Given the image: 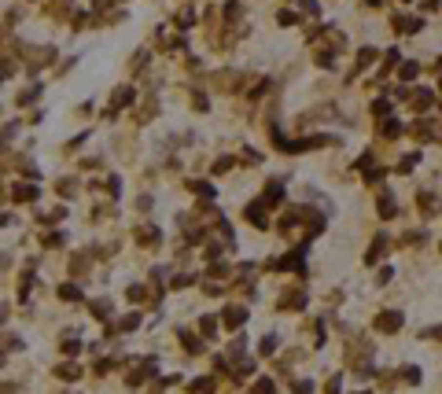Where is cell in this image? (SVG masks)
Returning <instances> with one entry per match:
<instances>
[{"label": "cell", "mask_w": 442, "mask_h": 394, "mask_svg": "<svg viewBox=\"0 0 442 394\" xmlns=\"http://www.w3.org/2000/svg\"><path fill=\"white\" fill-rule=\"evenodd\" d=\"M136 240H140L144 247H155V244L162 240V232H159L155 225H148V221H144V225H136Z\"/></svg>", "instance_id": "277c9868"}, {"label": "cell", "mask_w": 442, "mask_h": 394, "mask_svg": "<svg viewBox=\"0 0 442 394\" xmlns=\"http://www.w3.org/2000/svg\"><path fill=\"white\" fill-rule=\"evenodd\" d=\"M439 4H442V0H424V11H435Z\"/></svg>", "instance_id": "9f6ffc18"}, {"label": "cell", "mask_w": 442, "mask_h": 394, "mask_svg": "<svg viewBox=\"0 0 442 394\" xmlns=\"http://www.w3.org/2000/svg\"><path fill=\"white\" fill-rule=\"evenodd\" d=\"M365 4H380V0H365Z\"/></svg>", "instance_id": "680465c9"}, {"label": "cell", "mask_w": 442, "mask_h": 394, "mask_svg": "<svg viewBox=\"0 0 442 394\" xmlns=\"http://www.w3.org/2000/svg\"><path fill=\"white\" fill-rule=\"evenodd\" d=\"M372 328L380 332V336H391V332H398V328H402V313L398 310H384L380 317L372 320Z\"/></svg>", "instance_id": "6da1fadb"}, {"label": "cell", "mask_w": 442, "mask_h": 394, "mask_svg": "<svg viewBox=\"0 0 442 394\" xmlns=\"http://www.w3.org/2000/svg\"><path fill=\"white\" fill-rule=\"evenodd\" d=\"M181 346H184V350H192V354H199L203 350V339H192L188 332H181Z\"/></svg>", "instance_id": "ffe728a7"}, {"label": "cell", "mask_w": 442, "mask_h": 394, "mask_svg": "<svg viewBox=\"0 0 442 394\" xmlns=\"http://www.w3.org/2000/svg\"><path fill=\"white\" fill-rule=\"evenodd\" d=\"M92 317H100V320L111 317V302L107 299H96V302H92Z\"/></svg>", "instance_id": "d6986e66"}, {"label": "cell", "mask_w": 442, "mask_h": 394, "mask_svg": "<svg viewBox=\"0 0 442 394\" xmlns=\"http://www.w3.org/2000/svg\"><path fill=\"white\" fill-rule=\"evenodd\" d=\"M417 159H420L417 151H413V155H405V159H402V162H398V173H409V169L417 166Z\"/></svg>", "instance_id": "83f0119b"}, {"label": "cell", "mask_w": 442, "mask_h": 394, "mask_svg": "<svg viewBox=\"0 0 442 394\" xmlns=\"http://www.w3.org/2000/svg\"><path fill=\"white\" fill-rule=\"evenodd\" d=\"M63 221V206H56V210H48V214H41V225H59Z\"/></svg>", "instance_id": "603a6c76"}, {"label": "cell", "mask_w": 442, "mask_h": 394, "mask_svg": "<svg viewBox=\"0 0 442 394\" xmlns=\"http://www.w3.org/2000/svg\"><path fill=\"white\" fill-rule=\"evenodd\" d=\"M402 376H405V383H417V379H420V372H417V369H405Z\"/></svg>", "instance_id": "816d5d0a"}, {"label": "cell", "mask_w": 442, "mask_h": 394, "mask_svg": "<svg viewBox=\"0 0 442 394\" xmlns=\"http://www.w3.org/2000/svg\"><path fill=\"white\" fill-rule=\"evenodd\" d=\"M431 103H435V93H431V89H417V93H413V107H417V111L431 107Z\"/></svg>", "instance_id": "7c38bea8"}, {"label": "cell", "mask_w": 442, "mask_h": 394, "mask_svg": "<svg viewBox=\"0 0 442 394\" xmlns=\"http://www.w3.org/2000/svg\"><path fill=\"white\" fill-rule=\"evenodd\" d=\"M210 277H221V280H225V277H229V265H225V262H221V265H214V269H210Z\"/></svg>", "instance_id": "c3c4849f"}, {"label": "cell", "mask_w": 442, "mask_h": 394, "mask_svg": "<svg viewBox=\"0 0 442 394\" xmlns=\"http://www.w3.org/2000/svg\"><path fill=\"white\" fill-rule=\"evenodd\" d=\"M276 22H280V26H295V22H299V15H295V11H276Z\"/></svg>", "instance_id": "f1b7e54d"}, {"label": "cell", "mask_w": 442, "mask_h": 394, "mask_svg": "<svg viewBox=\"0 0 442 394\" xmlns=\"http://www.w3.org/2000/svg\"><path fill=\"white\" fill-rule=\"evenodd\" d=\"M372 114L387 118V114H391V100H376V103H372Z\"/></svg>", "instance_id": "4dcf8cb0"}, {"label": "cell", "mask_w": 442, "mask_h": 394, "mask_svg": "<svg viewBox=\"0 0 442 394\" xmlns=\"http://www.w3.org/2000/svg\"><path fill=\"white\" fill-rule=\"evenodd\" d=\"M111 4H115V0H96L92 8H96V11H103V8H111Z\"/></svg>", "instance_id": "11a10c76"}, {"label": "cell", "mask_w": 442, "mask_h": 394, "mask_svg": "<svg viewBox=\"0 0 442 394\" xmlns=\"http://www.w3.org/2000/svg\"><path fill=\"white\" fill-rule=\"evenodd\" d=\"M192 22H195L192 11H181V15H177V26H181V30H184V26H192Z\"/></svg>", "instance_id": "60d3db41"}, {"label": "cell", "mask_w": 442, "mask_h": 394, "mask_svg": "<svg viewBox=\"0 0 442 394\" xmlns=\"http://www.w3.org/2000/svg\"><path fill=\"white\" fill-rule=\"evenodd\" d=\"M229 166H232V159H225V155H221V159H217V162H214V173H225V169H229Z\"/></svg>", "instance_id": "f6af8a7d"}, {"label": "cell", "mask_w": 442, "mask_h": 394, "mask_svg": "<svg viewBox=\"0 0 442 394\" xmlns=\"http://www.w3.org/2000/svg\"><path fill=\"white\" fill-rule=\"evenodd\" d=\"M280 199H284V185H280V181H269V185H266V199H262V203L273 206V203H280Z\"/></svg>", "instance_id": "30bf717a"}, {"label": "cell", "mask_w": 442, "mask_h": 394, "mask_svg": "<svg viewBox=\"0 0 442 394\" xmlns=\"http://www.w3.org/2000/svg\"><path fill=\"white\" fill-rule=\"evenodd\" d=\"M221 320H225V328H240L243 320H247V306H229V310L221 313Z\"/></svg>", "instance_id": "52a82bcc"}, {"label": "cell", "mask_w": 442, "mask_h": 394, "mask_svg": "<svg viewBox=\"0 0 442 394\" xmlns=\"http://www.w3.org/2000/svg\"><path fill=\"white\" fill-rule=\"evenodd\" d=\"M299 8H302V11H306V15H309V19H317V0H302Z\"/></svg>", "instance_id": "74e56055"}, {"label": "cell", "mask_w": 442, "mask_h": 394, "mask_svg": "<svg viewBox=\"0 0 442 394\" xmlns=\"http://www.w3.org/2000/svg\"><path fill=\"white\" fill-rule=\"evenodd\" d=\"M59 299H63V302H77V299H81V287H77V284H63V287H59Z\"/></svg>", "instance_id": "9a60e30c"}, {"label": "cell", "mask_w": 442, "mask_h": 394, "mask_svg": "<svg viewBox=\"0 0 442 394\" xmlns=\"http://www.w3.org/2000/svg\"><path fill=\"white\" fill-rule=\"evenodd\" d=\"M325 391H328V394H339V391H343V379H339V376H332V379H328V387H325Z\"/></svg>", "instance_id": "ee69618b"}, {"label": "cell", "mask_w": 442, "mask_h": 394, "mask_svg": "<svg viewBox=\"0 0 442 394\" xmlns=\"http://www.w3.org/2000/svg\"><path fill=\"white\" fill-rule=\"evenodd\" d=\"M151 372H155V365H151V361H148L144 369H133V372H129V383H144V379H148Z\"/></svg>", "instance_id": "ac0fdd59"}, {"label": "cell", "mask_w": 442, "mask_h": 394, "mask_svg": "<svg viewBox=\"0 0 442 394\" xmlns=\"http://www.w3.org/2000/svg\"><path fill=\"white\" fill-rule=\"evenodd\" d=\"M435 70H439V74H442V56H439V63H435Z\"/></svg>", "instance_id": "6f0895ef"}, {"label": "cell", "mask_w": 442, "mask_h": 394, "mask_svg": "<svg viewBox=\"0 0 442 394\" xmlns=\"http://www.w3.org/2000/svg\"><path fill=\"white\" fill-rule=\"evenodd\" d=\"M431 336V339H442V328H424V339Z\"/></svg>", "instance_id": "db71d44e"}, {"label": "cell", "mask_w": 442, "mask_h": 394, "mask_svg": "<svg viewBox=\"0 0 442 394\" xmlns=\"http://www.w3.org/2000/svg\"><path fill=\"white\" fill-rule=\"evenodd\" d=\"M380 133H384L387 140H394V136H402V133H405V126H402L398 118H387V122H384V129H380Z\"/></svg>", "instance_id": "4fadbf2b"}, {"label": "cell", "mask_w": 442, "mask_h": 394, "mask_svg": "<svg viewBox=\"0 0 442 394\" xmlns=\"http://www.w3.org/2000/svg\"><path fill=\"white\" fill-rule=\"evenodd\" d=\"M118 192H122V181H118V177H111V181H107V195H118Z\"/></svg>", "instance_id": "7dc6e473"}, {"label": "cell", "mask_w": 442, "mask_h": 394, "mask_svg": "<svg viewBox=\"0 0 442 394\" xmlns=\"http://www.w3.org/2000/svg\"><path fill=\"white\" fill-rule=\"evenodd\" d=\"M192 100H195V111H207V107H210V103H207V96H199V93H195Z\"/></svg>", "instance_id": "f5cc1de1"}, {"label": "cell", "mask_w": 442, "mask_h": 394, "mask_svg": "<svg viewBox=\"0 0 442 394\" xmlns=\"http://www.w3.org/2000/svg\"><path fill=\"white\" fill-rule=\"evenodd\" d=\"M11 195H15V203H34V199H37V185H30V181H19V185L11 188Z\"/></svg>", "instance_id": "8992f818"}, {"label": "cell", "mask_w": 442, "mask_h": 394, "mask_svg": "<svg viewBox=\"0 0 442 394\" xmlns=\"http://www.w3.org/2000/svg\"><path fill=\"white\" fill-rule=\"evenodd\" d=\"M192 387H195V391H199V394H210V391H214V379H195Z\"/></svg>", "instance_id": "8d00e7d4"}, {"label": "cell", "mask_w": 442, "mask_h": 394, "mask_svg": "<svg viewBox=\"0 0 442 394\" xmlns=\"http://www.w3.org/2000/svg\"><path fill=\"white\" fill-rule=\"evenodd\" d=\"M199 332H203V336H214V332H217V320H214V317H203V320H199Z\"/></svg>", "instance_id": "1f68e13d"}, {"label": "cell", "mask_w": 442, "mask_h": 394, "mask_svg": "<svg viewBox=\"0 0 442 394\" xmlns=\"http://www.w3.org/2000/svg\"><path fill=\"white\" fill-rule=\"evenodd\" d=\"M225 19H229V22L240 19V4H236V0H229V4H225Z\"/></svg>", "instance_id": "836d02e7"}, {"label": "cell", "mask_w": 442, "mask_h": 394, "mask_svg": "<svg viewBox=\"0 0 442 394\" xmlns=\"http://www.w3.org/2000/svg\"><path fill=\"white\" fill-rule=\"evenodd\" d=\"M372 59H376V48H361V52H358V70H365Z\"/></svg>", "instance_id": "484cf974"}, {"label": "cell", "mask_w": 442, "mask_h": 394, "mask_svg": "<svg viewBox=\"0 0 442 394\" xmlns=\"http://www.w3.org/2000/svg\"><path fill=\"white\" fill-rule=\"evenodd\" d=\"M258 350H262V354H273V350H276V336H266V339L258 343Z\"/></svg>", "instance_id": "e575fe53"}, {"label": "cell", "mask_w": 442, "mask_h": 394, "mask_svg": "<svg viewBox=\"0 0 442 394\" xmlns=\"http://www.w3.org/2000/svg\"><path fill=\"white\" fill-rule=\"evenodd\" d=\"M243 162H247V166H258V162H262V155H258V151H250V148H247V151H243Z\"/></svg>", "instance_id": "f35d334b"}, {"label": "cell", "mask_w": 442, "mask_h": 394, "mask_svg": "<svg viewBox=\"0 0 442 394\" xmlns=\"http://www.w3.org/2000/svg\"><path fill=\"white\" fill-rule=\"evenodd\" d=\"M85 265H89V254H77V258L70 262V273H81Z\"/></svg>", "instance_id": "d590c367"}, {"label": "cell", "mask_w": 442, "mask_h": 394, "mask_svg": "<svg viewBox=\"0 0 442 394\" xmlns=\"http://www.w3.org/2000/svg\"><path fill=\"white\" fill-rule=\"evenodd\" d=\"M144 295H148V291H144L140 284H129V291H125V299H129V302H144Z\"/></svg>", "instance_id": "4316f807"}, {"label": "cell", "mask_w": 442, "mask_h": 394, "mask_svg": "<svg viewBox=\"0 0 442 394\" xmlns=\"http://www.w3.org/2000/svg\"><path fill=\"white\" fill-rule=\"evenodd\" d=\"M136 324H140V317H136V313H133V317H125V320H122V324H118V328H122V332H133Z\"/></svg>", "instance_id": "b9f144b4"}, {"label": "cell", "mask_w": 442, "mask_h": 394, "mask_svg": "<svg viewBox=\"0 0 442 394\" xmlns=\"http://www.w3.org/2000/svg\"><path fill=\"white\" fill-rule=\"evenodd\" d=\"M391 26H394V30H409V34H417V30H420V26H424V22H420V19H405V15H394V19H391Z\"/></svg>", "instance_id": "8fae6325"}, {"label": "cell", "mask_w": 442, "mask_h": 394, "mask_svg": "<svg viewBox=\"0 0 442 394\" xmlns=\"http://www.w3.org/2000/svg\"><path fill=\"white\" fill-rule=\"evenodd\" d=\"M136 100V93L129 89V85H122V89H115V96H111V111H107V118L115 114L118 107H125V103H133Z\"/></svg>", "instance_id": "3957f363"}, {"label": "cell", "mask_w": 442, "mask_h": 394, "mask_svg": "<svg viewBox=\"0 0 442 394\" xmlns=\"http://www.w3.org/2000/svg\"><path fill=\"white\" fill-rule=\"evenodd\" d=\"M151 114H155V100H148V103H144L140 111H136V122H148Z\"/></svg>", "instance_id": "f546056e"}, {"label": "cell", "mask_w": 442, "mask_h": 394, "mask_svg": "<svg viewBox=\"0 0 442 394\" xmlns=\"http://www.w3.org/2000/svg\"><path fill=\"white\" fill-rule=\"evenodd\" d=\"M417 74H420V67H417V63H402V70H398V77H402V81H413Z\"/></svg>", "instance_id": "7402d4cb"}, {"label": "cell", "mask_w": 442, "mask_h": 394, "mask_svg": "<svg viewBox=\"0 0 442 394\" xmlns=\"http://www.w3.org/2000/svg\"><path fill=\"white\" fill-rule=\"evenodd\" d=\"M22 52H26V59H30L34 67H44V63L56 59V52H52V48H22Z\"/></svg>", "instance_id": "ba28073f"}, {"label": "cell", "mask_w": 442, "mask_h": 394, "mask_svg": "<svg viewBox=\"0 0 442 394\" xmlns=\"http://www.w3.org/2000/svg\"><path fill=\"white\" fill-rule=\"evenodd\" d=\"M302 302H306V295H302L299 287H291V291H284L280 299H276V306H280V310H302Z\"/></svg>", "instance_id": "7a4b0ae2"}, {"label": "cell", "mask_w": 442, "mask_h": 394, "mask_svg": "<svg viewBox=\"0 0 442 394\" xmlns=\"http://www.w3.org/2000/svg\"><path fill=\"white\" fill-rule=\"evenodd\" d=\"M44 247H63V232H52L48 240H44Z\"/></svg>", "instance_id": "bcb514c9"}, {"label": "cell", "mask_w": 442, "mask_h": 394, "mask_svg": "<svg viewBox=\"0 0 442 394\" xmlns=\"http://www.w3.org/2000/svg\"><path fill=\"white\" fill-rule=\"evenodd\" d=\"M384 251H387V236H376V240H372V247L365 251V262H376Z\"/></svg>", "instance_id": "5bb4252c"}, {"label": "cell", "mask_w": 442, "mask_h": 394, "mask_svg": "<svg viewBox=\"0 0 442 394\" xmlns=\"http://www.w3.org/2000/svg\"><path fill=\"white\" fill-rule=\"evenodd\" d=\"M192 280H195L192 273H184V277H177V280H173V287H188V284H192Z\"/></svg>", "instance_id": "f907efd6"}, {"label": "cell", "mask_w": 442, "mask_h": 394, "mask_svg": "<svg viewBox=\"0 0 442 394\" xmlns=\"http://www.w3.org/2000/svg\"><path fill=\"white\" fill-rule=\"evenodd\" d=\"M417 203H420V210H424V214H439V210H442V199H439L435 192H420Z\"/></svg>", "instance_id": "9c48e42d"}, {"label": "cell", "mask_w": 442, "mask_h": 394, "mask_svg": "<svg viewBox=\"0 0 442 394\" xmlns=\"http://www.w3.org/2000/svg\"><path fill=\"white\" fill-rule=\"evenodd\" d=\"M188 188H192V192L199 195V199H210V195H214V188H210L207 181H192V185H188Z\"/></svg>", "instance_id": "44dd1931"}, {"label": "cell", "mask_w": 442, "mask_h": 394, "mask_svg": "<svg viewBox=\"0 0 442 394\" xmlns=\"http://www.w3.org/2000/svg\"><path fill=\"white\" fill-rule=\"evenodd\" d=\"M380 218H394V199H391V192L380 195Z\"/></svg>", "instance_id": "2e32d148"}, {"label": "cell", "mask_w": 442, "mask_h": 394, "mask_svg": "<svg viewBox=\"0 0 442 394\" xmlns=\"http://www.w3.org/2000/svg\"><path fill=\"white\" fill-rule=\"evenodd\" d=\"M247 221L254 228H269V218H266V203H250L247 206Z\"/></svg>", "instance_id": "5b68a950"}, {"label": "cell", "mask_w": 442, "mask_h": 394, "mask_svg": "<svg viewBox=\"0 0 442 394\" xmlns=\"http://www.w3.org/2000/svg\"><path fill=\"white\" fill-rule=\"evenodd\" d=\"M291 394H313V379H295Z\"/></svg>", "instance_id": "d4e9b609"}, {"label": "cell", "mask_w": 442, "mask_h": 394, "mask_svg": "<svg viewBox=\"0 0 442 394\" xmlns=\"http://www.w3.org/2000/svg\"><path fill=\"white\" fill-rule=\"evenodd\" d=\"M413 129H417V140H431V136H435L427 122H417V126H413Z\"/></svg>", "instance_id": "d6a6232c"}, {"label": "cell", "mask_w": 442, "mask_h": 394, "mask_svg": "<svg viewBox=\"0 0 442 394\" xmlns=\"http://www.w3.org/2000/svg\"><path fill=\"white\" fill-rule=\"evenodd\" d=\"M74 181H59V195H63V199H67V195H74Z\"/></svg>", "instance_id": "ab89813d"}, {"label": "cell", "mask_w": 442, "mask_h": 394, "mask_svg": "<svg viewBox=\"0 0 442 394\" xmlns=\"http://www.w3.org/2000/svg\"><path fill=\"white\" fill-rule=\"evenodd\" d=\"M34 96H37V85H34V89H26V93L19 96V103H34Z\"/></svg>", "instance_id": "681fc988"}, {"label": "cell", "mask_w": 442, "mask_h": 394, "mask_svg": "<svg viewBox=\"0 0 442 394\" xmlns=\"http://www.w3.org/2000/svg\"><path fill=\"white\" fill-rule=\"evenodd\" d=\"M56 376H59V379H77V376H81V369L67 361V365H59V369H56Z\"/></svg>", "instance_id": "e0dca14e"}, {"label": "cell", "mask_w": 442, "mask_h": 394, "mask_svg": "<svg viewBox=\"0 0 442 394\" xmlns=\"http://www.w3.org/2000/svg\"><path fill=\"white\" fill-rule=\"evenodd\" d=\"M81 350V343H77V339H63V354H77Z\"/></svg>", "instance_id": "7bdbcfd3"}, {"label": "cell", "mask_w": 442, "mask_h": 394, "mask_svg": "<svg viewBox=\"0 0 442 394\" xmlns=\"http://www.w3.org/2000/svg\"><path fill=\"white\" fill-rule=\"evenodd\" d=\"M250 394H276V387H273V379H258L250 387Z\"/></svg>", "instance_id": "cb8c5ba5"}, {"label": "cell", "mask_w": 442, "mask_h": 394, "mask_svg": "<svg viewBox=\"0 0 442 394\" xmlns=\"http://www.w3.org/2000/svg\"><path fill=\"white\" fill-rule=\"evenodd\" d=\"M358 394H368V391H358Z\"/></svg>", "instance_id": "91938a15"}]
</instances>
